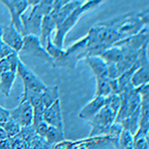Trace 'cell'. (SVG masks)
<instances>
[{"instance_id":"obj_1","label":"cell","mask_w":149,"mask_h":149,"mask_svg":"<svg viewBox=\"0 0 149 149\" xmlns=\"http://www.w3.org/2000/svg\"><path fill=\"white\" fill-rule=\"evenodd\" d=\"M118 109V95H109L107 104L102 107L100 111L90 120L91 127H92L90 137L105 134L110 136V141L112 144L116 142L119 134L122 131L121 126L114 122Z\"/></svg>"},{"instance_id":"obj_2","label":"cell","mask_w":149,"mask_h":149,"mask_svg":"<svg viewBox=\"0 0 149 149\" xmlns=\"http://www.w3.org/2000/svg\"><path fill=\"white\" fill-rule=\"evenodd\" d=\"M118 98L119 109L114 122L133 136L138 129L140 95L135 88H131L119 93Z\"/></svg>"},{"instance_id":"obj_3","label":"cell","mask_w":149,"mask_h":149,"mask_svg":"<svg viewBox=\"0 0 149 149\" xmlns=\"http://www.w3.org/2000/svg\"><path fill=\"white\" fill-rule=\"evenodd\" d=\"M85 37L86 40V58L100 56L113 44L122 40L116 29L107 21L93 26Z\"/></svg>"},{"instance_id":"obj_4","label":"cell","mask_w":149,"mask_h":149,"mask_svg":"<svg viewBox=\"0 0 149 149\" xmlns=\"http://www.w3.org/2000/svg\"><path fill=\"white\" fill-rule=\"evenodd\" d=\"M54 1L53 0H43L39 1L37 5L33 6L29 14H22V36L33 35L39 37L41 35V25L45 16L52 10Z\"/></svg>"},{"instance_id":"obj_5","label":"cell","mask_w":149,"mask_h":149,"mask_svg":"<svg viewBox=\"0 0 149 149\" xmlns=\"http://www.w3.org/2000/svg\"><path fill=\"white\" fill-rule=\"evenodd\" d=\"M102 2L103 1H100V0H90V1H86V2H84L80 7H78V8L74 9L73 12H71V14H70L68 17L65 19L63 22L56 28L57 32H56V35H55L54 40L52 41L53 44H54L58 49L63 50L64 39H65V37H66V35L68 34L69 31L76 25L77 22L79 21V19H80L84 14L93 10V9H95V7L100 5Z\"/></svg>"},{"instance_id":"obj_6","label":"cell","mask_w":149,"mask_h":149,"mask_svg":"<svg viewBox=\"0 0 149 149\" xmlns=\"http://www.w3.org/2000/svg\"><path fill=\"white\" fill-rule=\"evenodd\" d=\"M17 74L21 78L24 86L23 92L42 93L46 88V85L38 76L33 73L19 58L17 65Z\"/></svg>"},{"instance_id":"obj_7","label":"cell","mask_w":149,"mask_h":149,"mask_svg":"<svg viewBox=\"0 0 149 149\" xmlns=\"http://www.w3.org/2000/svg\"><path fill=\"white\" fill-rule=\"evenodd\" d=\"M21 52L23 54L30 55L35 58H38L40 60L47 62L53 66V59L49 56V54L46 52L45 48L41 45L40 38L33 35H27L23 37V47L21 49Z\"/></svg>"},{"instance_id":"obj_8","label":"cell","mask_w":149,"mask_h":149,"mask_svg":"<svg viewBox=\"0 0 149 149\" xmlns=\"http://www.w3.org/2000/svg\"><path fill=\"white\" fill-rule=\"evenodd\" d=\"M68 2V0H56L54 1L52 10L43 18L42 25H41V35H40V42L43 47H46V42L49 37H51V33L54 29L57 27V18L56 12L59 8Z\"/></svg>"},{"instance_id":"obj_9","label":"cell","mask_w":149,"mask_h":149,"mask_svg":"<svg viewBox=\"0 0 149 149\" xmlns=\"http://www.w3.org/2000/svg\"><path fill=\"white\" fill-rule=\"evenodd\" d=\"M7 7L11 16L10 25L13 26L16 30L22 35V23H21V16L24 14L26 9L28 8V0H3L1 1Z\"/></svg>"},{"instance_id":"obj_10","label":"cell","mask_w":149,"mask_h":149,"mask_svg":"<svg viewBox=\"0 0 149 149\" xmlns=\"http://www.w3.org/2000/svg\"><path fill=\"white\" fill-rule=\"evenodd\" d=\"M149 130V93L140 95L138 129L133 135V140L141 137H147Z\"/></svg>"},{"instance_id":"obj_11","label":"cell","mask_w":149,"mask_h":149,"mask_svg":"<svg viewBox=\"0 0 149 149\" xmlns=\"http://www.w3.org/2000/svg\"><path fill=\"white\" fill-rule=\"evenodd\" d=\"M33 107L28 102H20L16 107L9 109L10 117L20 127L31 126L33 123Z\"/></svg>"},{"instance_id":"obj_12","label":"cell","mask_w":149,"mask_h":149,"mask_svg":"<svg viewBox=\"0 0 149 149\" xmlns=\"http://www.w3.org/2000/svg\"><path fill=\"white\" fill-rule=\"evenodd\" d=\"M1 39L4 44L15 53L20 52L23 47V36L12 25H1Z\"/></svg>"},{"instance_id":"obj_13","label":"cell","mask_w":149,"mask_h":149,"mask_svg":"<svg viewBox=\"0 0 149 149\" xmlns=\"http://www.w3.org/2000/svg\"><path fill=\"white\" fill-rule=\"evenodd\" d=\"M43 121L47 123L48 125L56 127L58 129L64 130V122L63 116H62V109H61V102L60 100L50 105L49 107L45 109L43 112Z\"/></svg>"},{"instance_id":"obj_14","label":"cell","mask_w":149,"mask_h":149,"mask_svg":"<svg viewBox=\"0 0 149 149\" xmlns=\"http://www.w3.org/2000/svg\"><path fill=\"white\" fill-rule=\"evenodd\" d=\"M109 97H93V98L90 102H88L85 107L81 109V110L79 112V117L83 120H88L95 116L100 110L102 107H104L107 102Z\"/></svg>"},{"instance_id":"obj_15","label":"cell","mask_w":149,"mask_h":149,"mask_svg":"<svg viewBox=\"0 0 149 149\" xmlns=\"http://www.w3.org/2000/svg\"><path fill=\"white\" fill-rule=\"evenodd\" d=\"M85 61L92 70L95 79H107V66L102 58L98 56L88 57Z\"/></svg>"},{"instance_id":"obj_16","label":"cell","mask_w":149,"mask_h":149,"mask_svg":"<svg viewBox=\"0 0 149 149\" xmlns=\"http://www.w3.org/2000/svg\"><path fill=\"white\" fill-rule=\"evenodd\" d=\"M16 76H17V71L14 70L7 71L0 76V93L5 97H8L10 93Z\"/></svg>"},{"instance_id":"obj_17","label":"cell","mask_w":149,"mask_h":149,"mask_svg":"<svg viewBox=\"0 0 149 149\" xmlns=\"http://www.w3.org/2000/svg\"><path fill=\"white\" fill-rule=\"evenodd\" d=\"M149 64L143 65L134 72L130 79V83L134 88H138L141 85L148 84L149 81Z\"/></svg>"},{"instance_id":"obj_18","label":"cell","mask_w":149,"mask_h":149,"mask_svg":"<svg viewBox=\"0 0 149 149\" xmlns=\"http://www.w3.org/2000/svg\"><path fill=\"white\" fill-rule=\"evenodd\" d=\"M41 95H42L43 104L45 109H47L57 100H59V88L57 86H47L46 88L41 93Z\"/></svg>"},{"instance_id":"obj_19","label":"cell","mask_w":149,"mask_h":149,"mask_svg":"<svg viewBox=\"0 0 149 149\" xmlns=\"http://www.w3.org/2000/svg\"><path fill=\"white\" fill-rule=\"evenodd\" d=\"M95 83H97V86H95V97H107L112 95L110 79H95Z\"/></svg>"},{"instance_id":"obj_20","label":"cell","mask_w":149,"mask_h":149,"mask_svg":"<svg viewBox=\"0 0 149 149\" xmlns=\"http://www.w3.org/2000/svg\"><path fill=\"white\" fill-rule=\"evenodd\" d=\"M44 139L50 145L63 142V141H65L64 130H61V129H58L56 127L49 125L46 131V134L44 136Z\"/></svg>"},{"instance_id":"obj_21","label":"cell","mask_w":149,"mask_h":149,"mask_svg":"<svg viewBox=\"0 0 149 149\" xmlns=\"http://www.w3.org/2000/svg\"><path fill=\"white\" fill-rule=\"evenodd\" d=\"M18 60V53H13V54L4 58V59L0 60V76L7 71H10V70L17 71Z\"/></svg>"},{"instance_id":"obj_22","label":"cell","mask_w":149,"mask_h":149,"mask_svg":"<svg viewBox=\"0 0 149 149\" xmlns=\"http://www.w3.org/2000/svg\"><path fill=\"white\" fill-rule=\"evenodd\" d=\"M116 149H133V136L126 130H122L114 144Z\"/></svg>"},{"instance_id":"obj_23","label":"cell","mask_w":149,"mask_h":149,"mask_svg":"<svg viewBox=\"0 0 149 149\" xmlns=\"http://www.w3.org/2000/svg\"><path fill=\"white\" fill-rule=\"evenodd\" d=\"M2 127H3V129L6 132L7 138H13L15 136H17V134L20 132L21 129L19 124L16 121H14L11 117H9V119L5 122V124Z\"/></svg>"},{"instance_id":"obj_24","label":"cell","mask_w":149,"mask_h":149,"mask_svg":"<svg viewBox=\"0 0 149 149\" xmlns=\"http://www.w3.org/2000/svg\"><path fill=\"white\" fill-rule=\"evenodd\" d=\"M1 33H2L1 32V25H0V60L4 59V58H6L7 56H9V55L15 53L3 43V41L1 39Z\"/></svg>"},{"instance_id":"obj_25","label":"cell","mask_w":149,"mask_h":149,"mask_svg":"<svg viewBox=\"0 0 149 149\" xmlns=\"http://www.w3.org/2000/svg\"><path fill=\"white\" fill-rule=\"evenodd\" d=\"M133 149H149L148 136L133 140Z\"/></svg>"},{"instance_id":"obj_26","label":"cell","mask_w":149,"mask_h":149,"mask_svg":"<svg viewBox=\"0 0 149 149\" xmlns=\"http://www.w3.org/2000/svg\"><path fill=\"white\" fill-rule=\"evenodd\" d=\"M10 114H9V109H4L0 105V126H3L5 122L8 120Z\"/></svg>"},{"instance_id":"obj_27","label":"cell","mask_w":149,"mask_h":149,"mask_svg":"<svg viewBox=\"0 0 149 149\" xmlns=\"http://www.w3.org/2000/svg\"><path fill=\"white\" fill-rule=\"evenodd\" d=\"M5 139H7L6 132H5V130L3 129V127L0 126V141L5 140Z\"/></svg>"}]
</instances>
